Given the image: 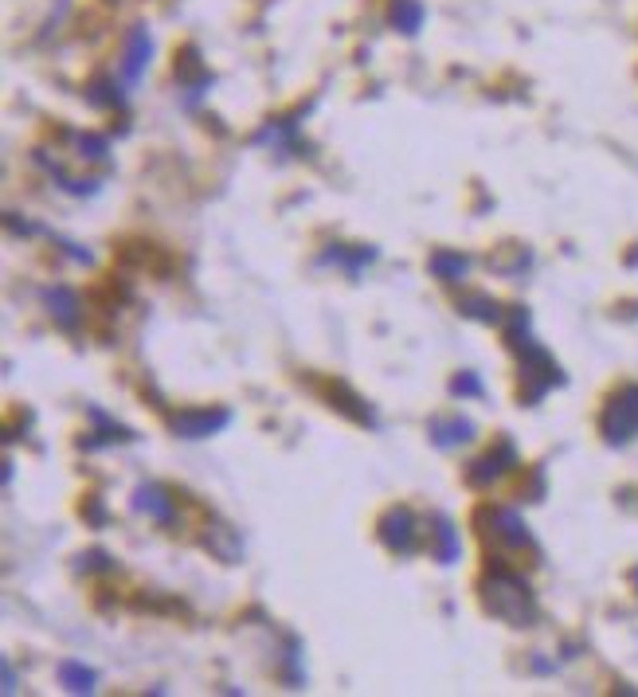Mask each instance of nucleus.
<instances>
[{
  "instance_id": "nucleus-1",
  "label": "nucleus",
  "mask_w": 638,
  "mask_h": 697,
  "mask_svg": "<svg viewBox=\"0 0 638 697\" xmlns=\"http://www.w3.org/2000/svg\"><path fill=\"white\" fill-rule=\"evenodd\" d=\"M482 604L494 619H502L509 627H533L541 607L537 596L529 588V580L505 564H494L486 576H482Z\"/></svg>"
},
{
  "instance_id": "nucleus-2",
  "label": "nucleus",
  "mask_w": 638,
  "mask_h": 697,
  "mask_svg": "<svg viewBox=\"0 0 638 697\" xmlns=\"http://www.w3.org/2000/svg\"><path fill=\"white\" fill-rule=\"evenodd\" d=\"M474 525L482 529L486 541L505 545V549H529V545H533V533H529V525L521 521V513L517 510H505V506H482V510L474 513Z\"/></svg>"
},
{
  "instance_id": "nucleus-3",
  "label": "nucleus",
  "mask_w": 638,
  "mask_h": 697,
  "mask_svg": "<svg viewBox=\"0 0 638 697\" xmlns=\"http://www.w3.org/2000/svg\"><path fill=\"white\" fill-rule=\"evenodd\" d=\"M599 427H603V439L615 443V447L635 439L638 435V384H627L623 392L611 396V404L603 408Z\"/></svg>"
},
{
  "instance_id": "nucleus-4",
  "label": "nucleus",
  "mask_w": 638,
  "mask_h": 697,
  "mask_svg": "<svg viewBox=\"0 0 638 697\" xmlns=\"http://www.w3.org/2000/svg\"><path fill=\"white\" fill-rule=\"evenodd\" d=\"M376 537H380V545H384L388 553H396V557H411L415 545H419V521H415V513H411L408 506H392V510L380 513V521H376Z\"/></svg>"
},
{
  "instance_id": "nucleus-5",
  "label": "nucleus",
  "mask_w": 638,
  "mask_h": 697,
  "mask_svg": "<svg viewBox=\"0 0 638 697\" xmlns=\"http://www.w3.org/2000/svg\"><path fill=\"white\" fill-rule=\"evenodd\" d=\"M517 466V447L509 443V439H498V447L490 451V455H482V459H474V463L466 466V482L470 486H490V482H498L502 474H509Z\"/></svg>"
},
{
  "instance_id": "nucleus-6",
  "label": "nucleus",
  "mask_w": 638,
  "mask_h": 697,
  "mask_svg": "<svg viewBox=\"0 0 638 697\" xmlns=\"http://www.w3.org/2000/svg\"><path fill=\"white\" fill-rule=\"evenodd\" d=\"M231 423L228 408H188L181 416H173V431L181 439H208L216 431H224Z\"/></svg>"
},
{
  "instance_id": "nucleus-7",
  "label": "nucleus",
  "mask_w": 638,
  "mask_h": 697,
  "mask_svg": "<svg viewBox=\"0 0 638 697\" xmlns=\"http://www.w3.org/2000/svg\"><path fill=\"white\" fill-rule=\"evenodd\" d=\"M427 435H431V443H435L439 451H455V447L474 443L478 427H474V419H466V416H435L427 423Z\"/></svg>"
},
{
  "instance_id": "nucleus-8",
  "label": "nucleus",
  "mask_w": 638,
  "mask_h": 697,
  "mask_svg": "<svg viewBox=\"0 0 638 697\" xmlns=\"http://www.w3.org/2000/svg\"><path fill=\"white\" fill-rule=\"evenodd\" d=\"M134 510L145 513V517L157 521V525H173V517H177V502L169 498L165 486H157V482H141V486L134 490Z\"/></svg>"
},
{
  "instance_id": "nucleus-9",
  "label": "nucleus",
  "mask_w": 638,
  "mask_h": 697,
  "mask_svg": "<svg viewBox=\"0 0 638 697\" xmlns=\"http://www.w3.org/2000/svg\"><path fill=\"white\" fill-rule=\"evenodd\" d=\"M44 306L51 314V322L59 329H75L83 322V302L71 286H47L44 290Z\"/></svg>"
},
{
  "instance_id": "nucleus-10",
  "label": "nucleus",
  "mask_w": 638,
  "mask_h": 697,
  "mask_svg": "<svg viewBox=\"0 0 638 697\" xmlns=\"http://www.w3.org/2000/svg\"><path fill=\"white\" fill-rule=\"evenodd\" d=\"M149 59H153V36H149V28L137 24L134 32H130V40H126V55H122V75H126V83H137V79L149 71Z\"/></svg>"
},
{
  "instance_id": "nucleus-11",
  "label": "nucleus",
  "mask_w": 638,
  "mask_h": 697,
  "mask_svg": "<svg viewBox=\"0 0 638 697\" xmlns=\"http://www.w3.org/2000/svg\"><path fill=\"white\" fill-rule=\"evenodd\" d=\"M427 271H431V275H435L439 282L455 286V282H466V275H470V259H466L462 251L439 247V251H431V259H427Z\"/></svg>"
},
{
  "instance_id": "nucleus-12",
  "label": "nucleus",
  "mask_w": 638,
  "mask_h": 697,
  "mask_svg": "<svg viewBox=\"0 0 638 697\" xmlns=\"http://www.w3.org/2000/svg\"><path fill=\"white\" fill-rule=\"evenodd\" d=\"M431 541H435V557H439V564H455V560L462 557V537H458L451 517L439 513V517L431 521Z\"/></svg>"
},
{
  "instance_id": "nucleus-13",
  "label": "nucleus",
  "mask_w": 638,
  "mask_h": 697,
  "mask_svg": "<svg viewBox=\"0 0 638 697\" xmlns=\"http://www.w3.org/2000/svg\"><path fill=\"white\" fill-rule=\"evenodd\" d=\"M204 545L224 560V564H239V560H243V541H239V533H235L231 525H208Z\"/></svg>"
},
{
  "instance_id": "nucleus-14",
  "label": "nucleus",
  "mask_w": 638,
  "mask_h": 697,
  "mask_svg": "<svg viewBox=\"0 0 638 697\" xmlns=\"http://www.w3.org/2000/svg\"><path fill=\"white\" fill-rule=\"evenodd\" d=\"M376 247H357V251H349V247H341V243H333L329 251H321V263L329 267V263H337V267H345L349 275H361V267L368 263H376Z\"/></svg>"
},
{
  "instance_id": "nucleus-15",
  "label": "nucleus",
  "mask_w": 638,
  "mask_h": 697,
  "mask_svg": "<svg viewBox=\"0 0 638 697\" xmlns=\"http://www.w3.org/2000/svg\"><path fill=\"white\" fill-rule=\"evenodd\" d=\"M458 314L494 326V322H502V302L490 294H466V298H458Z\"/></svg>"
},
{
  "instance_id": "nucleus-16",
  "label": "nucleus",
  "mask_w": 638,
  "mask_h": 697,
  "mask_svg": "<svg viewBox=\"0 0 638 697\" xmlns=\"http://www.w3.org/2000/svg\"><path fill=\"white\" fill-rule=\"evenodd\" d=\"M423 20H427L423 0H392V28H396V32H404V36H419Z\"/></svg>"
},
{
  "instance_id": "nucleus-17",
  "label": "nucleus",
  "mask_w": 638,
  "mask_h": 697,
  "mask_svg": "<svg viewBox=\"0 0 638 697\" xmlns=\"http://www.w3.org/2000/svg\"><path fill=\"white\" fill-rule=\"evenodd\" d=\"M91 419L102 427V431H94V439H83V447L87 451H98V447H110V443H130V439H137L130 427H122V423H110V419L102 416L98 408H91Z\"/></svg>"
},
{
  "instance_id": "nucleus-18",
  "label": "nucleus",
  "mask_w": 638,
  "mask_h": 697,
  "mask_svg": "<svg viewBox=\"0 0 638 697\" xmlns=\"http://www.w3.org/2000/svg\"><path fill=\"white\" fill-rule=\"evenodd\" d=\"M59 682H63L71 694H94L98 674H94L91 666H83V662H63V666H59Z\"/></svg>"
},
{
  "instance_id": "nucleus-19",
  "label": "nucleus",
  "mask_w": 638,
  "mask_h": 697,
  "mask_svg": "<svg viewBox=\"0 0 638 697\" xmlns=\"http://www.w3.org/2000/svg\"><path fill=\"white\" fill-rule=\"evenodd\" d=\"M87 102L91 106H122V91H114V79H98L87 87Z\"/></svg>"
},
{
  "instance_id": "nucleus-20",
  "label": "nucleus",
  "mask_w": 638,
  "mask_h": 697,
  "mask_svg": "<svg viewBox=\"0 0 638 697\" xmlns=\"http://www.w3.org/2000/svg\"><path fill=\"white\" fill-rule=\"evenodd\" d=\"M482 392H486V384H482L478 372H458L455 380H451V396H458V400H466V396H482Z\"/></svg>"
},
{
  "instance_id": "nucleus-21",
  "label": "nucleus",
  "mask_w": 638,
  "mask_h": 697,
  "mask_svg": "<svg viewBox=\"0 0 638 697\" xmlns=\"http://www.w3.org/2000/svg\"><path fill=\"white\" fill-rule=\"evenodd\" d=\"M106 153H110V141L98 138V134H79V157H87V161H106Z\"/></svg>"
},
{
  "instance_id": "nucleus-22",
  "label": "nucleus",
  "mask_w": 638,
  "mask_h": 697,
  "mask_svg": "<svg viewBox=\"0 0 638 697\" xmlns=\"http://www.w3.org/2000/svg\"><path fill=\"white\" fill-rule=\"evenodd\" d=\"M79 568H83V572H114L118 564L110 560V553H98V549H94V553H83V557H79Z\"/></svg>"
},
{
  "instance_id": "nucleus-23",
  "label": "nucleus",
  "mask_w": 638,
  "mask_h": 697,
  "mask_svg": "<svg viewBox=\"0 0 638 697\" xmlns=\"http://www.w3.org/2000/svg\"><path fill=\"white\" fill-rule=\"evenodd\" d=\"M4 690H8V694L16 690V670H12V666H4Z\"/></svg>"
}]
</instances>
